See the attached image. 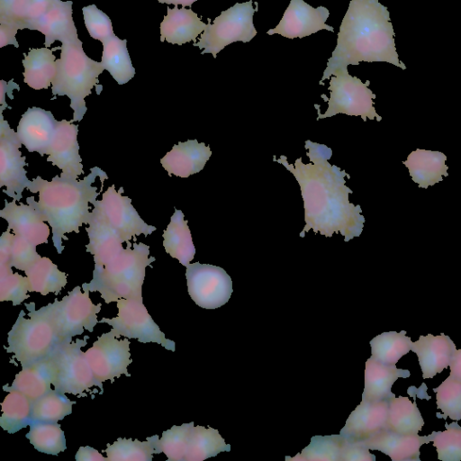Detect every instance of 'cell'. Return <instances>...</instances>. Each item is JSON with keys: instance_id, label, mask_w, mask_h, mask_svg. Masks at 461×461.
I'll return each instance as SVG.
<instances>
[{"instance_id": "cell-1", "label": "cell", "mask_w": 461, "mask_h": 461, "mask_svg": "<svg viewBox=\"0 0 461 461\" xmlns=\"http://www.w3.org/2000/svg\"><path fill=\"white\" fill-rule=\"evenodd\" d=\"M304 148L310 159L307 164L301 157L294 164L287 161L286 156L273 157V160L284 165L299 184L305 221L300 237L303 238L310 230L329 238L340 233L345 242L359 237L365 217L360 205L349 202L348 196L353 191L345 185V176L349 178V175L330 164L332 150L325 144L307 140Z\"/></svg>"}, {"instance_id": "cell-2", "label": "cell", "mask_w": 461, "mask_h": 461, "mask_svg": "<svg viewBox=\"0 0 461 461\" xmlns=\"http://www.w3.org/2000/svg\"><path fill=\"white\" fill-rule=\"evenodd\" d=\"M366 62H387L402 69L387 7L379 0H351L342 19L337 45L319 84L330 79L339 67Z\"/></svg>"}, {"instance_id": "cell-3", "label": "cell", "mask_w": 461, "mask_h": 461, "mask_svg": "<svg viewBox=\"0 0 461 461\" xmlns=\"http://www.w3.org/2000/svg\"><path fill=\"white\" fill-rule=\"evenodd\" d=\"M96 176L100 177L101 183L108 178L104 171L94 167L81 180L63 173L55 176L51 181L38 176L27 188L32 193H39L38 202L33 196L27 197L26 202L32 204L43 221L50 225L53 245L59 254L64 249L62 240H68L66 234L78 233L82 224L87 223L88 203L100 194L97 187L92 185Z\"/></svg>"}, {"instance_id": "cell-4", "label": "cell", "mask_w": 461, "mask_h": 461, "mask_svg": "<svg viewBox=\"0 0 461 461\" xmlns=\"http://www.w3.org/2000/svg\"><path fill=\"white\" fill-rule=\"evenodd\" d=\"M127 247L104 266H95L93 278L82 285L83 291L99 292L106 303L119 299H142L146 267L156 260L149 257V247L142 242Z\"/></svg>"}, {"instance_id": "cell-5", "label": "cell", "mask_w": 461, "mask_h": 461, "mask_svg": "<svg viewBox=\"0 0 461 461\" xmlns=\"http://www.w3.org/2000/svg\"><path fill=\"white\" fill-rule=\"evenodd\" d=\"M60 58L56 59V75L51 84V92L57 95H67L70 99V107L74 111L73 122H80L87 108L85 98L91 94L94 86H98V77L104 70L101 62L90 59L84 51L82 41L77 38L62 42Z\"/></svg>"}, {"instance_id": "cell-6", "label": "cell", "mask_w": 461, "mask_h": 461, "mask_svg": "<svg viewBox=\"0 0 461 461\" xmlns=\"http://www.w3.org/2000/svg\"><path fill=\"white\" fill-rule=\"evenodd\" d=\"M25 307L29 311V319L24 318L22 310L8 332V346L5 348L22 368L47 358L59 342L52 324L41 308L36 310L33 302L25 303Z\"/></svg>"}, {"instance_id": "cell-7", "label": "cell", "mask_w": 461, "mask_h": 461, "mask_svg": "<svg viewBox=\"0 0 461 461\" xmlns=\"http://www.w3.org/2000/svg\"><path fill=\"white\" fill-rule=\"evenodd\" d=\"M88 336L75 341L59 342L48 360L54 389L61 393H71L85 397V392H91L100 385L95 380L86 353L81 348L87 344Z\"/></svg>"}, {"instance_id": "cell-8", "label": "cell", "mask_w": 461, "mask_h": 461, "mask_svg": "<svg viewBox=\"0 0 461 461\" xmlns=\"http://www.w3.org/2000/svg\"><path fill=\"white\" fill-rule=\"evenodd\" d=\"M370 81L363 83L358 77L351 76L348 68L339 67L334 69L330 78V97L321 95L328 103V108L323 114L318 113L317 120L332 117L338 113L351 116H360L365 122L377 120L382 117L374 106L375 95L368 87Z\"/></svg>"}, {"instance_id": "cell-9", "label": "cell", "mask_w": 461, "mask_h": 461, "mask_svg": "<svg viewBox=\"0 0 461 461\" xmlns=\"http://www.w3.org/2000/svg\"><path fill=\"white\" fill-rule=\"evenodd\" d=\"M80 286H76L60 301L41 308L52 324L59 342L72 340V338L94 330L99 323L97 313L101 311V303L94 304L89 297V291L81 292Z\"/></svg>"}, {"instance_id": "cell-10", "label": "cell", "mask_w": 461, "mask_h": 461, "mask_svg": "<svg viewBox=\"0 0 461 461\" xmlns=\"http://www.w3.org/2000/svg\"><path fill=\"white\" fill-rule=\"evenodd\" d=\"M258 8L253 7V1L236 3L222 11L219 16L207 26L199 41L194 43L202 50V54L211 53L215 59L217 54L227 45L236 41L249 42L258 32L253 23V16Z\"/></svg>"}, {"instance_id": "cell-11", "label": "cell", "mask_w": 461, "mask_h": 461, "mask_svg": "<svg viewBox=\"0 0 461 461\" xmlns=\"http://www.w3.org/2000/svg\"><path fill=\"white\" fill-rule=\"evenodd\" d=\"M116 317L103 318L99 323H107L116 337L135 339L142 343L154 342L167 350L175 351L176 344L166 338L158 325L153 321L142 299H119Z\"/></svg>"}, {"instance_id": "cell-12", "label": "cell", "mask_w": 461, "mask_h": 461, "mask_svg": "<svg viewBox=\"0 0 461 461\" xmlns=\"http://www.w3.org/2000/svg\"><path fill=\"white\" fill-rule=\"evenodd\" d=\"M185 267L188 294L195 304L211 310L230 300L232 281L222 267L199 262L189 263Z\"/></svg>"}, {"instance_id": "cell-13", "label": "cell", "mask_w": 461, "mask_h": 461, "mask_svg": "<svg viewBox=\"0 0 461 461\" xmlns=\"http://www.w3.org/2000/svg\"><path fill=\"white\" fill-rule=\"evenodd\" d=\"M111 330L97 338L85 353L94 376L104 392L103 382L111 383L122 375L131 376L128 366L132 362L128 338L118 339Z\"/></svg>"}, {"instance_id": "cell-14", "label": "cell", "mask_w": 461, "mask_h": 461, "mask_svg": "<svg viewBox=\"0 0 461 461\" xmlns=\"http://www.w3.org/2000/svg\"><path fill=\"white\" fill-rule=\"evenodd\" d=\"M21 146L17 132L0 114V187L5 186L4 193L16 202L32 184L26 176L24 167L27 164L19 149Z\"/></svg>"}, {"instance_id": "cell-15", "label": "cell", "mask_w": 461, "mask_h": 461, "mask_svg": "<svg viewBox=\"0 0 461 461\" xmlns=\"http://www.w3.org/2000/svg\"><path fill=\"white\" fill-rule=\"evenodd\" d=\"M123 188L117 191L114 185L107 188L102 200L92 202L98 207L109 223L119 232L124 242L133 237L144 234L148 236L156 230V227L147 224L131 204V199L122 194Z\"/></svg>"}, {"instance_id": "cell-16", "label": "cell", "mask_w": 461, "mask_h": 461, "mask_svg": "<svg viewBox=\"0 0 461 461\" xmlns=\"http://www.w3.org/2000/svg\"><path fill=\"white\" fill-rule=\"evenodd\" d=\"M329 15L330 12L324 6L314 8L303 0H290L279 23L267 33H276L288 39H301L321 30L334 32L333 27L325 23Z\"/></svg>"}, {"instance_id": "cell-17", "label": "cell", "mask_w": 461, "mask_h": 461, "mask_svg": "<svg viewBox=\"0 0 461 461\" xmlns=\"http://www.w3.org/2000/svg\"><path fill=\"white\" fill-rule=\"evenodd\" d=\"M388 411V400H362L349 414L339 434L349 442L364 441L386 429Z\"/></svg>"}, {"instance_id": "cell-18", "label": "cell", "mask_w": 461, "mask_h": 461, "mask_svg": "<svg viewBox=\"0 0 461 461\" xmlns=\"http://www.w3.org/2000/svg\"><path fill=\"white\" fill-rule=\"evenodd\" d=\"M58 122L51 112L31 107L22 115L16 132L29 152L36 151L43 157L53 140Z\"/></svg>"}, {"instance_id": "cell-19", "label": "cell", "mask_w": 461, "mask_h": 461, "mask_svg": "<svg viewBox=\"0 0 461 461\" xmlns=\"http://www.w3.org/2000/svg\"><path fill=\"white\" fill-rule=\"evenodd\" d=\"M86 230L89 242L86 246V251L93 255L95 266H104L123 250L124 241L96 206L89 212Z\"/></svg>"}, {"instance_id": "cell-20", "label": "cell", "mask_w": 461, "mask_h": 461, "mask_svg": "<svg viewBox=\"0 0 461 461\" xmlns=\"http://www.w3.org/2000/svg\"><path fill=\"white\" fill-rule=\"evenodd\" d=\"M77 133L78 125L70 121H59L53 140L47 152V161L61 169V173L76 178L84 173Z\"/></svg>"}, {"instance_id": "cell-21", "label": "cell", "mask_w": 461, "mask_h": 461, "mask_svg": "<svg viewBox=\"0 0 461 461\" xmlns=\"http://www.w3.org/2000/svg\"><path fill=\"white\" fill-rule=\"evenodd\" d=\"M432 433L419 436L418 433L402 434L384 429L361 442L369 450L381 451L393 461H420V448L432 441Z\"/></svg>"}, {"instance_id": "cell-22", "label": "cell", "mask_w": 461, "mask_h": 461, "mask_svg": "<svg viewBox=\"0 0 461 461\" xmlns=\"http://www.w3.org/2000/svg\"><path fill=\"white\" fill-rule=\"evenodd\" d=\"M15 202L5 200V207L0 211V216L8 223L7 229L35 246L48 243L50 228L36 208L31 203L16 204Z\"/></svg>"}, {"instance_id": "cell-23", "label": "cell", "mask_w": 461, "mask_h": 461, "mask_svg": "<svg viewBox=\"0 0 461 461\" xmlns=\"http://www.w3.org/2000/svg\"><path fill=\"white\" fill-rule=\"evenodd\" d=\"M211 155L210 146L188 140L174 145L160 163L169 175L188 177L203 170Z\"/></svg>"}, {"instance_id": "cell-24", "label": "cell", "mask_w": 461, "mask_h": 461, "mask_svg": "<svg viewBox=\"0 0 461 461\" xmlns=\"http://www.w3.org/2000/svg\"><path fill=\"white\" fill-rule=\"evenodd\" d=\"M411 351L418 356L422 377L432 378L449 366L456 345L444 333L438 336L428 334L420 336L417 341L412 342Z\"/></svg>"}, {"instance_id": "cell-25", "label": "cell", "mask_w": 461, "mask_h": 461, "mask_svg": "<svg viewBox=\"0 0 461 461\" xmlns=\"http://www.w3.org/2000/svg\"><path fill=\"white\" fill-rule=\"evenodd\" d=\"M167 14L160 23V41L182 45L194 41L203 32L204 23L192 9L167 8Z\"/></svg>"}, {"instance_id": "cell-26", "label": "cell", "mask_w": 461, "mask_h": 461, "mask_svg": "<svg viewBox=\"0 0 461 461\" xmlns=\"http://www.w3.org/2000/svg\"><path fill=\"white\" fill-rule=\"evenodd\" d=\"M72 1L59 0L32 25V30L39 31L45 36V47H50L56 41L62 43L78 38L72 17Z\"/></svg>"}, {"instance_id": "cell-27", "label": "cell", "mask_w": 461, "mask_h": 461, "mask_svg": "<svg viewBox=\"0 0 461 461\" xmlns=\"http://www.w3.org/2000/svg\"><path fill=\"white\" fill-rule=\"evenodd\" d=\"M410 375L409 370L384 365L370 357L366 362L362 400L381 401L394 397L391 391L393 383L399 377L407 378Z\"/></svg>"}, {"instance_id": "cell-28", "label": "cell", "mask_w": 461, "mask_h": 461, "mask_svg": "<svg viewBox=\"0 0 461 461\" xmlns=\"http://www.w3.org/2000/svg\"><path fill=\"white\" fill-rule=\"evenodd\" d=\"M446 160L447 156L443 152L417 149L402 163L409 169L412 181L419 187L427 188L448 176Z\"/></svg>"}, {"instance_id": "cell-29", "label": "cell", "mask_w": 461, "mask_h": 461, "mask_svg": "<svg viewBox=\"0 0 461 461\" xmlns=\"http://www.w3.org/2000/svg\"><path fill=\"white\" fill-rule=\"evenodd\" d=\"M59 0H0V23L18 30H32V25Z\"/></svg>"}, {"instance_id": "cell-30", "label": "cell", "mask_w": 461, "mask_h": 461, "mask_svg": "<svg viewBox=\"0 0 461 461\" xmlns=\"http://www.w3.org/2000/svg\"><path fill=\"white\" fill-rule=\"evenodd\" d=\"M163 246L167 254L186 267L195 254L191 231L181 210L175 209L167 229L163 232Z\"/></svg>"}, {"instance_id": "cell-31", "label": "cell", "mask_w": 461, "mask_h": 461, "mask_svg": "<svg viewBox=\"0 0 461 461\" xmlns=\"http://www.w3.org/2000/svg\"><path fill=\"white\" fill-rule=\"evenodd\" d=\"M53 50L44 48L31 49L23 53V81L30 87L47 89L52 84L56 75V57Z\"/></svg>"}, {"instance_id": "cell-32", "label": "cell", "mask_w": 461, "mask_h": 461, "mask_svg": "<svg viewBox=\"0 0 461 461\" xmlns=\"http://www.w3.org/2000/svg\"><path fill=\"white\" fill-rule=\"evenodd\" d=\"M50 384H52L51 372L48 360L45 358L23 367L16 374L12 384H5L3 390L5 392L19 391L33 402L50 391Z\"/></svg>"}, {"instance_id": "cell-33", "label": "cell", "mask_w": 461, "mask_h": 461, "mask_svg": "<svg viewBox=\"0 0 461 461\" xmlns=\"http://www.w3.org/2000/svg\"><path fill=\"white\" fill-rule=\"evenodd\" d=\"M30 284L29 292L41 295H58L67 285V274L60 271L49 258L41 257L24 271Z\"/></svg>"}, {"instance_id": "cell-34", "label": "cell", "mask_w": 461, "mask_h": 461, "mask_svg": "<svg viewBox=\"0 0 461 461\" xmlns=\"http://www.w3.org/2000/svg\"><path fill=\"white\" fill-rule=\"evenodd\" d=\"M126 43L127 40L116 35L103 42L101 63L119 85L126 84L135 75Z\"/></svg>"}, {"instance_id": "cell-35", "label": "cell", "mask_w": 461, "mask_h": 461, "mask_svg": "<svg viewBox=\"0 0 461 461\" xmlns=\"http://www.w3.org/2000/svg\"><path fill=\"white\" fill-rule=\"evenodd\" d=\"M388 402L386 429L402 434H413L421 430L424 420L415 401L412 402L407 396H394Z\"/></svg>"}, {"instance_id": "cell-36", "label": "cell", "mask_w": 461, "mask_h": 461, "mask_svg": "<svg viewBox=\"0 0 461 461\" xmlns=\"http://www.w3.org/2000/svg\"><path fill=\"white\" fill-rule=\"evenodd\" d=\"M230 450L219 431L212 428L194 426L190 434L185 461H202Z\"/></svg>"}, {"instance_id": "cell-37", "label": "cell", "mask_w": 461, "mask_h": 461, "mask_svg": "<svg viewBox=\"0 0 461 461\" xmlns=\"http://www.w3.org/2000/svg\"><path fill=\"white\" fill-rule=\"evenodd\" d=\"M158 436L148 437L145 441L118 438L113 444H107L104 450L108 461H151L158 453Z\"/></svg>"}, {"instance_id": "cell-38", "label": "cell", "mask_w": 461, "mask_h": 461, "mask_svg": "<svg viewBox=\"0 0 461 461\" xmlns=\"http://www.w3.org/2000/svg\"><path fill=\"white\" fill-rule=\"evenodd\" d=\"M371 357L389 366H394L402 357L411 350L412 341L406 331H388L375 336L369 342Z\"/></svg>"}, {"instance_id": "cell-39", "label": "cell", "mask_w": 461, "mask_h": 461, "mask_svg": "<svg viewBox=\"0 0 461 461\" xmlns=\"http://www.w3.org/2000/svg\"><path fill=\"white\" fill-rule=\"evenodd\" d=\"M1 403L0 426L10 434L30 426L32 402L23 393L8 392Z\"/></svg>"}, {"instance_id": "cell-40", "label": "cell", "mask_w": 461, "mask_h": 461, "mask_svg": "<svg viewBox=\"0 0 461 461\" xmlns=\"http://www.w3.org/2000/svg\"><path fill=\"white\" fill-rule=\"evenodd\" d=\"M76 401L69 400L65 393L51 389L32 402V422H58L71 414Z\"/></svg>"}, {"instance_id": "cell-41", "label": "cell", "mask_w": 461, "mask_h": 461, "mask_svg": "<svg viewBox=\"0 0 461 461\" xmlns=\"http://www.w3.org/2000/svg\"><path fill=\"white\" fill-rule=\"evenodd\" d=\"M25 437L34 448L48 455H58L67 449L64 431L58 422H32Z\"/></svg>"}, {"instance_id": "cell-42", "label": "cell", "mask_w": 461, "mask_h": 461, "mask_svg": "<svg viewBox=\"0 0 461 461\" xmlns=\"http://www.w3.org/2000/svg\"><path fill=\"white\" fill-rule=\"evenodd\" d=\"M346 438L339 435L313 436L310 444L294 457L285 459L303 461H341Z\"/></svg>"}, {"instance_id": "cell-43", "label": "cell", "mask_w": 461, "mask_h": 461, "mask_svg": "<svg viewBox=\"0 0 461 461\" xmlns=\"http://www.w3.org/2000/svg\"><path fill=\"white\" fill-rule=\"evenodd\" d=\"M194 422L174 425L162 433L158 441V453H164L168 461H185Z\"/></svg>"}, {"instance_id": "cell-44", "label": "cell", "mask_w": 461, "mask_h": 461, "mask_svg": "<svg viewBox=\"0 0 461 461\" xmlns=\"http://www.w3.org/2000/svg\"><path fill=\"white\" fill-rule=\"evenodd\" d=\"M436 393L437 406L443 411V414L437 413L438 418L447 417L454 420H461V381L451 375L434 388Z\"/></svg>"}, {"instance_id": "cell-45", "label": "cell", "mask_w": 461, "mask_h": 461, "mask_svg": "<svg viewBox=\"0 0 461 461\" xmlns=\"http://www.w3.org/2000/svg\"><path fill=\"white\" fill-rule=\"evenodd\" d=\"M30 284L27 276L14 273L12 267L0 266V301H10L14 306L29 298Z\"/></svg>"}, {"instance_id": "cell-46", "label": "cell", "mask_w": 461, "mask_h": 461, "mask_svg": "<svg viewBox=\"0 0 461 461\" xmlns=\"http://www.w3.org/2000/svg\"><path fill=\"white\" fill-rule=\"evenodd\" d=\"M445 431H433V446L438 452V458L442 461L461 460V426L456 422L446 423Z\"/></svg>"}, {"instance_id": "cell-47", "label": "cell", "mask_w": 461, "mask_h": 461, "mask_svg": "<svg viewBox=\"0 0 461 461\" xmlns=\"http://www.w3.org/2000/svg\"><path fill=\"white\" fill-rule=\"evenodd\" d=\"M85 25L89 35L104 42L115 34L113 30L112 21L108 15L98 9L95 5H90L82 8Z\"/></svg>"}, {"instance_id": "cell-48", "label": "cell", "mask_w": 461, "mask_h": 461, "mask_svg": "<svg viewBox=\"0 0 461 461\" xmlns=\"http://www.w3.org/2000/svg\"><path fill=\"white\" fill-rule=\"evenodd\" d=\"M41 258L35 245L14 234L11 245L10 266L12 267L25 271Z\"/></svg>"}, {"instance_id": "cell-49", "label": "cell", "mask_w": 461, "mask_h": 461, "mask_svg": "<svg viewBox=\"0 0 461 461\" xmlns=\"http://www.w3.org/2000/svg\"><path fill=\"white\" fill-rule=\"evenodd\" d=\"M375 456L361 442L346 440L341 455V461H375Z\"/></svg>"}, {"instance_id": "cell-50", "label": "cell", "mask_w": 461, "mask_h": 461, "mask_svg": "<svg viewBox=\"0 0 461 461\" xmlns=\"http://www.w3.org/2000/svg\"><path fill=\"white\" fill-rule=\"evenodd\" d=\"M14 234L7 229L0 238V266H10L11 245ZM11 267V266H10Z\"/></svg>"}, {"instance_id": "cell-51", "label": "cell", "mask_w": 461, "mask_h": 461, "mask_svg": "<svg viewBox=\"0 0 461 461\" xmlns=\"http://www.w3.org/2000/svg\"><path fill=\"white\" fill-rule=\"evenodd\" d=\"M18 29L5 23H0V47L3 48L6 45L12 44L19 48L18 41L15 39V34Z\"/></svg>"}, {"instance_id": "cell-52", "label": "cell", "mask_w": 461, "mask_h": 461, "mask_svg": "<svg viewBox=\"0 0 461 461\" xmlns=\"http://www.w3.org/2000/svg\"><path fill=\"white\" fill-rule=\"evenodd\" d=\"M77 461H108L96 449L92 447H79L75 456Z\"/></svg>"}, {"instance_id": "cell-53", "label": "cell", "mask_w": 461, "mask_h": 461, "mask_svg": "<svg viewBox=\"0 0 461 461\" xmlns=\"http://www.w3.org/2000/svg\"><path fill=\"white\" fill-rule=\"evenodd\" d=\"M16 88L17 90L20 89L19 86L13 82V80L6 83L4 80L0 81V114H3V112L5 109L8 108L11 109L10 106L7 105L5 103V93H9L12 95V90Z\"/></svg>"}, {"instance_id": "cell-54", "label": "cell", "mask_w": 461, "mask_h": 461, "mask_svg": "<svg viewBox=\"0 0 461 461\" xmlns=\"http://www.w3.org/2000/svg\"><path fill=\"white\" fill-rule=\"evenodd\" d=\"M449 375L461 381V348L456 349V351L454 352L449 363Z\"/></svg>"}, {"instance_id": "cell-55", "label": "cell", "mask_w": 461, "mask_h": 461, "mask_svg": "<svg viewBox=\"0 0 461 461\" xmlns=\"http://www.w3.org/2000/svg\"><path fill=\"white\" fill-rule=\"evenodd\" d=\"M161 4L167 5H181L183 7L191 6L194 2L198 0H158Z\"/></svg>"}]
</instances>
